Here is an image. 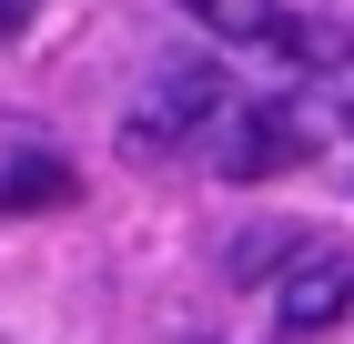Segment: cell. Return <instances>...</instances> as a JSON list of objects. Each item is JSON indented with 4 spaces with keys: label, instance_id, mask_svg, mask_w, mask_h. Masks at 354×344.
I'll return each mask as SVG.
<instances>
[{
    "label": "cell",
    "instance_id": "cell-1",
    "mask_svg": "<svg viewBox=\"0 0 354 344\" xmlns=\"http://www.w3.org/2000/svg\"><path fill=\"white\" fill-rule=\"evenodd\" d=\"M213 122H233V102H223V61H213V51H183V61H162V71H152V102H142L132 152L192 142V132H213Z\"/></svg>",
    "mask_w": 354,
    "mask_h": 344
},
{
    "label": "cell",
    "instance_id": "cell-2",
    "mask_svg": "<svg viewBox=\"0 0 354 344\" xmlns=\"http://www.w3.org/2000/svg\"><path fill=\"white\" fill-rule=\"evenodd\" d=\"M213 162H223V183H273V172L314 162V122H304L294 102H253V111H233V122H223Z\"/></svg>",
    "mask_w": 354,
    "mask_h": 344
},
{
    "label": "cell",
    "instance_id": "cell-3",
    "mask_svg": "<svg viewBox=\"0 0 354 344\" xmlns=\"http://www.w3.org/2000/svg\"><path fill=\"white\" fill-rule=\"evenodd\" d=\"M344 314H354V253L344 243H314V253L273 284V324L304 344V334H324V324H344Z\"/></svg>",
    "mask_w": 354,
    "mask_h": 344
},
{
    "label": "cell",
    "instance_id": "cell-4",
    "mask_svg": "<svg viewBox=\"0 0 354 344\" xmlns=\"http://www.w3.org/2000/svg\"><path fill=\"white\" fill-rule=\"evenodd\" d=\"M203 30H223V41H253V51H283V61H304V30L314 21H294L283 0H183Z\"/></svg>",
    "mask_w": 354,
    "mask_h": 344
},
{
    "label": "cell",
    "instance_id": "cell-5",
    "mask_svg": "<svg viewBox=\"0 0 354 344\" xmlns=\"http://www.w3.org/2000/svg\"><path fill=\"white\" fill-rule=\"evenodd\" d=\"M304 253H314V243H304L294 223H243V233L223 243V273H233V284H283Z\"/></svg>",
    "mask_w": 354,
    "mask_h": 344
},
{
    "label": "cell",
    "instance_id": "cell-6",
    "mask_svg": "<svg viewBox=\"0 0 354 344\" xmlns=\"http://www.w3.org/2000/svg\"><path fill=\"white\" fill-rule=\"evenodd\" d=\"M71 192H82V183H71L61 152H10V162H0V212H61Z\"/></svg>",
    "mask_w": 354,
    "mask_h": 344
},
{
    "label": "cell",
    "instance_id": "cell-7",
    "mask_svg": "<svg viewBox=\"0 0 354 344\" xmlns=\"http://www.w3.org/2000/svg\"><path fill=\"white\" fill-rule=\"evenodd\" d=\"M30 10H41V0H0V41H10V30H21Z\"/></svg>",
    "mask_w": 354,
    "mask_h": 344
},
{
    "label": "cell",
    "instance_id": "cell-8",
    "mask_svg": "<svg viewBox=\"0 0 354 344\" xmlns=\"http://www.w3.org/2000/svg\"><path fill=\"white\" fill-rule=\"evenodd\" d=\"M183 344H213V334H183Z\"/></svg>",
    "mask_w": 354,
    "mask_h": 344
}]
</instances>
